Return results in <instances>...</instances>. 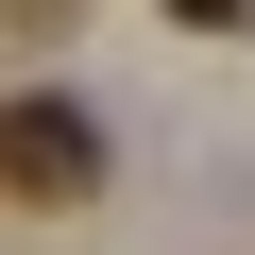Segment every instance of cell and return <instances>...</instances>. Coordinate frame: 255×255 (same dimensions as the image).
I'll list each match as a JSON object with an SVG mask.
<instances>
[{
	"label": "cell",
	"mask_w": 255,
	"mask_h": 255,
	"mask_svg": "<svg viewBox=\"0 0 255 255\" xmlns=\"http://www.w3.org/2000/svg\"><path fill=\"white\" fill-rule=\"evenodd\" d=\"M85 187H102V119L68 85H17L0 102V204H85Z\"/></svg>",
	"instance_id": "obj_1"
},
{
	"label": "cell",
	"mask_w": 255,
	"mask_h": 255,
	"mask_svg": "<svg viewBox=\"0 0 255 255\" xmlns=\"http://www.w3.org/2000/svg\"><path fill=\"white\" fill-rule=\"evenodd\" d=\"M170 17H204V34H221V17H255V0H170Z\"/></svg>",
	"instance_id": "obj_2"
},
{
	"label": "cell",
	"mask_w": 255,
	"mask_h": 255,
	"mask_svg": "<svg viewBox=\"0 0 255 255\" xmlns=\"http://www.w3.org/2000/svg\"><path fill=\"white\" fill-rule=\"evenodd\" d=\"M17 17H51V0H17Z\"/></svg>",
	"instance_id": "obj_3"
}]
</instances>
